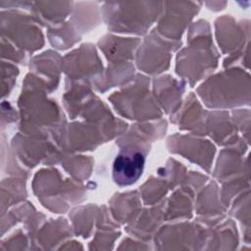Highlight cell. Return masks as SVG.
Masks as SVG:
<instances>
[{
	"instance_id": "cell-1",
	"label": "cell",
	"mask_w": 251,
	"mask_h": 251,
	"mask_svg": "<svg viewBox=\"0 0 251 251\" xmlns=\"http://www.w3.org/2000/svg\"><path fill=\"white\" fill-rule=\"evenodd\" d=\"M144 157L138 151H126L117 156L113 176L117 183L127 185L134 182L142 174Z\"/></svg>"
}]
</instances>
